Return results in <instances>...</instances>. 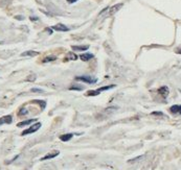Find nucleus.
Segmentation results:
<instances>
[{
  "label": "nucleus",
  "instance_id": "obj_1",
  "mask_svg": "<svg viewBox=\"0 0 181 170\" xmlns=\"http://www.w3.org/2000/svg\"><path fill=\"white\" fill-rule=\"evenodd\" d=\"M41 122H36V123H34L33 125L30 126V127H28L27 129H25V131H23V132L21 133V136H26V135H29V134H33V133L37 132L40 127H41Z\"/></svg>",
  "mask_w": 181,
  "mask_h": 170
},
{
  "label": "nucleus",
  "instance_id": "obj_2",
  "mask_svg": "<svg viewBox=\"0 0 181 170\" xmlns=\"http://www.w3.org/2000/svg\"><path fill=\"white\" fill-rule=\"evenodd\" d=\"M75 80L87 82V84H91V85L96 84V82H97V78H96V77H91V76H77Z\"/></svg>",
  "mask_w": 181,
  "mask_h": 170
},
{
  "label": "nucleus",
  "instance_id": "obj_3",
  "mask_svg": "<svg viewBox=\"0 0 181 170\" xmlns=\"http://www.w3.org/2000/svg\"><path fill=\"white\" fill-rule=\"evenodd\" d=\"M123 3H118V4H115V5L111 6V7L108 8V12H107V16H112V15L116 14L121 7H123Z\"/></svg>",
  "mask_w": 181,
  "mask_h": 170
},
{
  "label": "nucleus",
  "instance_id": "obj_4",
  "mask_svg": "<svg viewBox=\"0 0 181 170\" xmlns=\"http://www.w3.org/2000/svg\"><path fill=\"white\" fill-rule=\"evenodd\" d=\"M51 29L57 30V31H68L69 27H67L66 25L62 24V23H58V24H56V25H53V26H51Z\"/></svg>",
  "mask_w": 181,
  "mask_h": 170
},
{
  "label": "nucleus",
  "instance_id": "obj_5",
  "mask_svg": "<svg viewBox=\"0 0 181 170\" xmlns=\"http://www.w3.org/2000/svg\"><path fill=\"white\" fill-rule=\"evenodd\" d=\"M13 122V117L11 115H6V116H3L0 118V125H2V124H11Z\"/></svg>",
  "mask_w": 181,
  "mask_h": 170
},
{
  "label": "nucleus",
  "instance_id": "obj_6",
  "mask_svg": "<svg viewBox=\"0 0 181 170\" xmlns=\"http://www.w3.org/2000/svg\"><path fill=\"white\" fill-rule=\"evenodd\" d=\"M59 154H60V151H59V150H53V151H51V152H49V154H47L46 156H44L43 158L41 159V161H45V160L53 159V158H56V156H59Z\"/></svg>",
  "mask_w": 181,
  "mask_h": 170
},
{
  "label": "nucleus",
  "instance_id": "obj_7",
  "mask_svg": "<svg viewBox=\"0 0 181 170\" xmlns=\"http://www.w3.org/2000/svg\"><path fill=\"white\" fill-rule=\"evenodd\" d=\"M170 112L175 115H181V104H175L170 107Z\"/></svg>",
  "mask_w": 181,
  "mask_h": 170
},
{
  "label": "nucleus",
  "instance_id": "obj_8",
  "mask_svg": "<svg viewBox=\"0 0 181 170\" xmlns=\"http://www.w3.org/2000/svg\"><path fill=\"white\" fill-rule=\"evenodd\" d=\"M93 56L94 55L92 54V53H87V52H86V53H82L79 58H80L83 62H88V61H90L91 58H93Z\"/></svg>",
  "mask_w": 181,
  "mask_h": 170
},
{
  "label": "nucleus",
  "instance_id": "obj_9",
  "mask_svg": "<svg viewBox=\"0 0 181 170\" xmlns=\"http://www.w3.org/2000/svg\"><path fill=\"white\" fill-rule=\"evenodd\" d=\"M36 121H37L36 118L35 119H28V120H24V121H22V122H19V123L17 124V126H18V127H23V126L28 125V124H32V123H34V122H36Z\"/></svg>",
  "mask_w": 181,
  "mask_h": 170
},
{
  "label": "nucleus",
  "instance_id": "obj_10",
  "mask_svg": "<svg viewBox=\"0 0 181 170\" xmlns=\"http://www.w3.org/2000/svg\"><path fill=\"white\" fill-rule=\"evenodd\" d=\"M158 93H159L163 98H165V97L169 95V88L165 87H165H161L160 89H158Z\"/></svg>",
  "mask_w": 181,
  "mask_h": 170
},
{
  "label": "nucleus",
  "instance_id": "obj_11",
  "mask_svg": "<svg viewBox=\"0 0 181 170\" xmlns=\"http://www.w3.org/2000/svg\"><path fill=\"white\" fill-rule=\"evenodd\" d=\"M36 55H39V52L34 50H27L21 53V56H36Z\"/></svg>",
  "mask_w": 181,
  "mask_h": 170
},
{
  "label": "nucleus",
  "instance_id": "obj_12",
  "mask_svg": "<svg viewBox=\"0 0 181 170\" xmlns=\"http://www.w3.org/2000/svg\"><path fill=\"white\" fill-rule=\"evenodd\" d=\"M77 58H79V56H77L74 52L72 51H69L68 53H67V55H66V60H70V61H77Z\"/></svg>",
  "mask_w": 181,
  "mask_h": 170
},
{
  "label": "nucleus",
  "instance_id": "obj_13",
  "mask_svg": "<svg viewBox=\"0 0 181 170\" xmlns=\"http://www.w3.org/2000/svg\"><path fill=\"white\" fill-rule=\"evenodd\" d=\"M72 137H73V134H65V135L60 136V140L63 141V142H67V141L70 140Z\"/></svg>",
  "mask_w": 181,
  "mask_h": 170
},
{
  "label": "nucleus",
  "instance_id": "obj_14",
  "mask_svg": "<svg viewBox=\"0 0 181 170\" xmlns=\"http://www.w3.org/2000/svg\"><path fill=\"white\" fill-rule=\"evenodd\" d=\"M89 48L88 45H84V46H72V50L73 51H85Z\"/></svg>",
  "mask_w": 181,
  "mask_h": 170
},
{
  "label": "nucleus",
  "instance_id": "obj_15",
  "mask_svg": "<svg viewBox=\"0 0 181 170\" xmlns=\"http://www.w3.org/2000/svg\"><path fill=\"white\" fill-rule=\"evenodd\" d=\"M36 80H37V75L35 73H30L29 75H28V76L25 78V80H26V82H35Z\"/></svg>",
  "mask_w": 181,
  "mask_h": 170
},
{
  "label": "nucleus",
  "instance_id": "obj_16",
  "mask_svg": "<svg viewBox=\"0 0 181 170\" xmlns=\"http://www.w3.org/2000/svg\"><path fill=\"white\" fill-rule=\"evenodd\" d=\"M99 94H101V92L99 90H93V91H88L87 93H86V95L87 96H96Z\"/></svg>",
  "mask_w": 181,
  "mask_h": 170
},
{
  "label": "nucleus",
  "instance_id": "obj_17",
  "mask_svg": "<svg viewBox=\"0 0 181 170\" xmlns=\"http://www.w3.org/2000/svg\"><path fill=\"white\" fill-rule=\"evenodd\" d=\"M57 60V58L56 56H46V58H43V63H48V62H53V61Z\"/></svg>",
  "mask_w": 181,
  "mask_h": 170
},
{
  "label": "nucleus",
  "instance_id": "obj_18",
  "mask_svg": "<svg viewBox=\"0 0 181 170\" xmlns=\"http://www.w3.org/2000/svg\"><path fill=\"white\" fill-rule=\"evenodd\" d=\"M115 87V85H110V86H106V87H101V88L97 89V90L99 91V92H103V91H107V90H110V89H112Z\"/></svg>",
  "mask_w": 181,
  "mask_h": 170
},
{
  "label": "nucleus",
  "instance_id": "obj_19",
  "mask_svg": "<svg viewBox=\"0 0 181 170\" xmlns=\"http://www.w3.org/2000/svg\"><path fill=\"white\" fill-rule=\"evenodd\" d=\"M28 114V111H27V109H26V107H22L21 110L19 111V114H18V115L19 116H23V115H27Z\"/></svg>",
  "mask_w": 181,
  "mask_h": 170
},
{
  "label": "nucleus",
  "instance_id": "obj_20",
  "mask_svg": "<svg viewBox=\"0 0 181 170\" xmlns=\"http://www.w3.org/2000/svg\"><path fill=\"white\" fill-rule=\"evenodd\" d=\"M33 102H35V103H39L40 105L42 104V107H43V110L45 109V107H46V102L43 101V100H34Z\"/></svg>",
  "mask_w": 181,
  "mask_h": 170
},
{
  "label": "nucleus",
  "instance_id": "obj_21",
  "mask_svg": "<svg viewBox=\"0 0 181 170\" xmlns=\"http://www.w3.org/2000/svg\"><path fill=\"white\" fill-rule=\"evenodd\" d=\"M143 158V156H137V158H134V159L129 160L128 163H135V162H137V161H139V160H141Z\"/></svg>",
  "mask_w": 181,
  "mask_h": 170
},
{
  "label": "nucleus",
  "instance_id": "obj_22",
  "mask_svg": "<svg viewBox=\"0 0 181 170\" xmlns=\"http://www.w3.org/2000/svg\"><path fill=\"white\" fill-rule=\"evenodd\" d=\"M83 87H81V86H72V87H70L69 88V90H77V91H81L83 90Z\"/></svg>",
  "mask_w": 181,
  "mask_h": 170
},
{
  "label": "nucleus",
  "instance_id": "obj_23",
  "mask_svg": "<svg viewBox=\"0 0 181 170\" xmlns=\"http://www.w3.org/2000/svg\"><path fill=\"white\" fill-rule=\"evenodd\" d=\"M30 91H32L33 93H43V92H44L43 90H41V89H38V88H33Z\"/></svg>",
  "mask_w": 181,
  "mask_h": 170
},
{
  "label": "nucleus",
  "instance_id": "obj_24",
  "mask_svg": "<svg viewBox=\"0 0 181 170\" xmlns=\"http://www.w3.org/2000/svg\"><path fill=\"white\" fill-rule=\"evenodd\" d=\"M153 116H163V113L162 112H153L152 113Z\"/></svg>",
  "mask_w": 181,
  "mask_h": 170
},
{
  "label": "nucleus",
  "instance_id": "obj_25",
  "mask_svg": "<svg viewBox=\"0 0 181 170\" xmlns=\"http://www.w3.org/2000/svg\"><path fill=\"white\" fill-rule=\"evenodd\" d=\"M175 51H176V53H178V54H181V46L178 47V48H177V49H176Z\"/></svg>",
  "mask_w": 181,
  "mask_h": 170
},
{
  "label": "nucleus",
  "instance_id": "obj_26",
  "mask_svg": "<svg viewBox=\"0 0 181 170\" xmlns=\"http://www.w3.org/2000/svg\"><path fill=\"white\" fill-rule=\"evenodd\" d=\"M66 1H67L68 3H70V4H71V3L77 2V1H79V0H66Z\"/></svg>",
  "mask_w": 181,
  "mask_h": 170
},
{
  "label": "nucleus",
  "instance_id": "obj_27",
  "mask_svg": "<svg viewBox=\"0 0 181 170\" xmlns=\"http://www.w3.org/2000/svg\"><path fill=\"white\" fill-rule=\"evenodd\" d=\"M15 18H16L17 20H23L24 19V17H22V16H16Z\"/></svg>",
  "mask_w": 181,
  "mask_h": 170
},
{
  "label": "nucleus",
  "instance_id": "obj_28",
  "mask_svg": "<svg viewBox=\"0 0 181 170\" xmlns=\"http://www.w3.org/2000/svg\"><path fill=\"white\" fill-rule=\"evenodd\" d=\"M30 20L32 21H38V18L37 17H30Z\"/></svg>",
  "mask_w": 181,
  "mask_h": 170
},
{
  "label": "nucleus",
  "instance_id": "obj_29",
  "mask_svg": "<svg viewBox=\"0 0 181 170\" xmlns=\"http://www.w3.org/2000/svg\"><path fill=\"white\" fill-rule=\"evenodd\" d=\"M45 30H47V31H48V33H52L51 28H46V29H45Z\"/></svg>",
  "mask_w": 181,
  "mask_h": 170
}]
</instances>
